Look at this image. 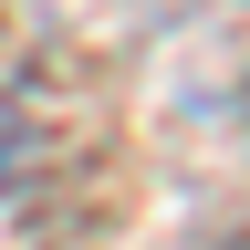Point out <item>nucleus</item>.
Masks as SVG:
<instances>
[{
  "label": "nucleus",
  "instance_id": "f257e3e1",
  "mask_svg": "<svg viewBox=\"0 0 250 250\" xmlns=\"http://www.w3.org/2000/svg\"><path fill=\"white\" fill-rule=\"evenodd\" d=\"M21 167H31V125L21 104H0V188H21Z\"/></svg>",
  "mask_w": 250,
  "mask_h": 250
}]
</instances>
